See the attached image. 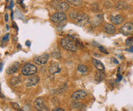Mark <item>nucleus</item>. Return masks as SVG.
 I'll return each instance as SVG.
<instances>
[{
	"mask_svg": "<svg viewBox=\"0 0 133 111\" xmlns=\"http://www.w3.org/2000/svg\"><path fill=\"white\" fill-rule=\"evenodd\" d=\"M38 72L37 67L33 63H26L21 68V74L25 76H31L34 75Z\"/></svg>",
	"mask_w": 133,
	"mask_h": 111,
	"instance_id": "obj_2",
	"label": "nucleus"
},
{
	"mask_svg": "<svg viewBox=\"0 0 133 111\" xmlns=\"http://www.w3.org/2000/svg\"><path fill=\"white\" fill-rule=\"evenodd\" d=\"M110 21L112 24L118 25H121L124 21V18H123V16H122L121 15L113 14L110 15Z\"/></svg>",
	"mask_w": 133,
	"mask_h": 111,
	"instance_id": "obj_13",
	"label": "nucleus"
},
{
	"mask_svg": "<svg viewBox=\"0 0 133 111\" xmlns=\"http://www.w3.org/2000/svg\"><path fill=\"white\" fill-rule=\"evenodd\" d=\"M7 1H8V0H7Z\"/></svg>",
	"mask_w": 133,
	"mask_h": 111,
	"instance_id": "obj_39",
	"label": "nucleus"
},
{
	"mask_svg": "<svg viewBox=\"0 0 133 111\" xmlns=\"http://www.w3.org/2000/svg\"><path fill=\"white\" fill-rule=\"evenodd\" d=\"M60 44L63 49H65V50L69 52H76L78 49L76 45H75L74 41L72 40L71 38H68V37L62 38L61 40Z\"/></svg>",
	"mask_w": 133,
	"mask_h": 111,
	"instance_id": "obj_1",
	"label": "nucleus"
},
{
	"mask_svg": "<svg viewBox=\"0 0 133 111\" xmlns=\"http://www.w3.org/2000/svg\"><path fill=\"white\" fill-rule=\"evenodd\" d=\"M78 12L77 11H71L70 13H69V16H70V18H72V19H75L77 17V15H78Z\"/></svg>",
	"mask_w": 133,
	"mask_h": 111,
	"instance_id": "obj_27",
	"label": "nucleus"
},
{
	"mask_svg": "<svg viewBox=\"0 0 133 111\" xmlns=\"http://www.w3.org/2000/svg\"><path fill=\"white\" fill-rule=\"evenodd\" d=\"M87 96H88V93H87V92H85L84 90H78V91H75L72 93L71 98L74 101H79V100H82V99L85 98Z\"/></svg>",
	"mask_w": 133,
	"mask_h": 111,
	"instance_id": "obj_10",
	"label": "nucleus"
},
{
	"mask_svg": "<svg viewBox=\"0 0 133 111\" xmlns=\"http://www.w3.org/2000/svg\"><path fill=\"white\" fill-rule=\"evenodd\" d=\"M105 78V74L102 71H98L96 75H95V80L97 83H100L101 81L104 80V79Z\"/></svg>",
	"mask_w": 133,
	"mask_h": 111,
	"instance_id": "obj_17",
	"label": "nucleus"
},
{
	"mask_svg": "<svg viewBox=\"0 0 133 111\" xmlns=\"http://www.w3.org/2000/svg\"><path fill=\"white\" fill-rule=\"evenodd\" d=\"M9 40V33H7L5 35V36L3 37V42H8V41Z\"/></svg>",
	"mask_w": 133,
	"mask_h": 111,
	"instance_id": "obj_30",
	"label": "nucleus"
},
{
	"mask_svg": "<svg viewBox=\"0 0 133 111\" xmlns=\"http://www.w3.org/2000/svg\"><path fill=\"white\" fill-rule=\"evenodd\" d=\"M48 71H49L50 74L56 75V74H58V73H60L61 72V67H60L59 63L51 62V64L49 68H48Z\"/></svg>",
	"mask_w": 133,
	"mask_h": 111,
	"instance_id": "obj_12",
	"label": "nucleus"
},
{
	"mask_svg": "<svg viewBox=\"0 0 133 111\" xmlns=\"http://www.w3.org/2000/svg\"><path fill=\"white\" fill-rule=\"evenodd\" d=\"M119 70L120 69H118V74H117V81H121L123 79V76H122V75L120 74Z\"/></svg>",
	"mask_w": 133,
	"mask_h": 111,
	"instance_id": "obj_29",
	"label": "nucleus"
},
{
	"mask_svg": "<svg viewBox=\"0 0 133 111\" xmlns=\"http://www.w3.org/2000/svg\"><path fill=\"white\" fill-rule=\"evenodd\" d=\"M92 63H93L94 67L98 71H102V72L105 71V66H104V64L101 61L96 59V58H92Z\"/></svg>",
	"mask_w": 133,
	"mask_h": 111,
	"instance_id": "obj_16",
	"label": "nucleus"
},
{
	"mask_svg": "<svg viewBox=\"0 0 133 111\" xmlns=\"http://www.w3.org/2000/svg\"><path fill=\"white\" fill-rule=\"evenodd\" d=\"M128 8V4H127L124 1H118L115 4V9L117 10H124Z\"/></svg>",
	"mask_w": 133,
	"mask_h": 111,
	"instance_id": "obj_18",
	"label": "nucleus"
},
{
	"mask_svg": "<svg viewBox=\"0 0 133 111\" xmlns=\"http://www.w3.org/2000/svg\"><path fill=\"white\" fill-rule=\"evenodd\" d=\"M120 33L125 35V36H131L133 34V23L128 22L120 28Z\"/></svg>",
	"mask_w": 133,
	"mask_h": 111,
	"instance_id": "obj_6",
	"label": "nucleus"
},
{
	"mask_svg": "<svg viewBox=\"0 0 133 111\" xmlns=\"http://www.w3.org/2000/svg\"><path fill=\"white\" fill-rule=\"evenodd\" d=\"M66 1H68L69 3H70L74 5H80L81 3H82V1L81 0H66Z\"/></svg>",
	"mask_w": 133,
	"mask_h": 111,
	"instance_id": "obj_26",
	"label": "nucleus"
},
{
	"mask_svg": "<svg viewBox=\"0 0 133 111\" xmlns=\"http://www.w3.org/2000/svg\"><path fill=\"white\" fill-rule=\"evenodd\" d=\"M70 106H71L72 109H78V108H80L81 106H82V104H81L78 101L73 100V101H71V103H70Z\"/></svg>",
	"mask_w": 133,
	"mask_h": 111,
	"instance_id": "obj_21",
	"label": "nucleus"
},
{
	"mask_svg": "<svg viewBox=\"0 0 133 111\" xmlns=\"http://www.w3.org/2000/svg\"><path fill=\"white\" fill-rule=\"evenodd\" d=\"M78 72L82 75H86L88 72V68L83 64H79L78 66Z\"/></svg>",
	"mask_w": 133,
	"mask_h": 111,
	"instance_id": "obj_19",
	"label": "nucleus"
},
{
	"mask_svg": "<svg viewBox=\"0 0 133 111\" xmlns=\"http://www.w3.org/2000/svg\"><path fill=\"white\" fill-rule=\"evenodd\" d=\"M104 21V16L102 14H97L96 15H95L93 18H92L91 21V25L96 28L97 26H99L102 24V22Z\"/></svg>",
	"mask_w": 133,
	"mask_h": 111,
	"instance_id": "obj_11",
	"label": "nucleus"
},
{
	"mask_svg": "<svg viewBox=\"0 0 133 111\" xmlns=\"http://www.w3.org/2000/svg\"><path fill=\"white\" fill-rule=\"evenodd\" d=\"M5 21H6V22H8V14H6V15H5Z\"/></svg>",
	"mask_w": 133,
	"mask_h": 111,
	"instance_id": "obj_33",
	"label": "nucleus"
},
{
	"mask_svg": "<svg viewBox=\"0 0 133 111\" xmlns=\"http://www.w3.org/2000/svg\"><path fill=\"white\" fill-rule=\"evenodd\" d=\"M34 106L38 111H49V109L46 106L45 101L43 97L37 98L34 102Z\"/></svg>",
	"mask_w": 133,
	"mask_h": 111,
	"instance_id": "obj_5",
	"label": "nucleus"
},
{
	"mask_svg": "<svg viewBox=\"0 0 133 111\" xmlns=\"http://www.w3.org/2000/svg\"><path fill=\"white\" fill-rule=\"evenodd\" d=\"M38 82H39V77L34 75H31V76H29V78L25 80V84L27 88H30L33 86H35Z\"/></svg>",
	"mask_w": 133,
	"mask_h": 111,
	"instance_id": "obj_9",
	"label": "nucleus"
},
{
	"mask_svg": "<svg viewBox=\"0 0 133 111\" xmlns=\"http://www.w3.org/2000/svg\"><path fill=\"white\" fill-rule=\"evenodd\" d=\"M99 50H100L101 52H102V53H104V54H109L108 50L105 47H103V46H99Z\"/></svg>",
	"mask_w": 133,
	"mask_h": 111,
	"instance_id": "obj_28",
	"label": "nucleus"
},
{
	"mask_svg": "<svg viewBox=\"0 0 133 111\" xmlns=\"http://www.w3.org/2000/svg\"><path fill=\"white\" fill-rule=\"evenodd\" d=\"M112 61H113V62H114V63H115V64H118V60H116V58H112Z\"/></svg>",
	"mask_w": 133,
	"mask_h": 111,
	"instance_id": "obj_32",
	"label": "nucleus"
},
{
	"mask_svg": "<svg viewBox=\"0 0 133 111\" xmlns=\"http://www.w3.org/2000/svg\"><path fill=\"white\" fill-rule=\"evenodd\" d=\"M51 55L53 58H56V59H60L61 58V53L59 50H55L51 53Z\"/></svg>",
	"mask_w": 133,
	"mask_h": 111,
	"instance_id": "obj_20",
	"label": "nucleus"
},
{
	"mask_svg": "<svg viewBox=\"0 0 133 111\" xmlns=\"http://www.w3.org/2000/svg\"><path fill=\"white\" fill-rule=\"evenodd\" d=\"M11 106H12V108H13V109H16V110H17V111H25V110L23 109L22 108H21V106H20L19 105L17 104V103L11 102Z\"/></svg>",
	"mask_w": 133,
	"mask_h": 111,
	"instance_id": "obj_23",
	"label": "nucleus"
},
{
	"mask_svg": "<svg viewBox=\"0 0 133 111\" xmlns=\"http://www.w3.org/2000/svg\"><path fill=\"white\" fill-rule=\"evenodd\" d=\"M25 44H26V45H27V46H30V42H29V41H27Z\"/></svg>",
	"mask_w": 133,
	"mask_h": 111,
	"instance_id": "obj_35",
	"label": "nucleus"
},
{
	"mask_svg": "<svg viewBox=\"0 0 133 111\" xmlns=\"http://www.w3.org/2000/svg\"><path fill=\"white\" fill-rule=\"evenodd\" d=\"M12 6H13V2L12 1H11V4H10V8L12 7Z\"/></svg>",
	"mask_w": 133,
	"mask_h": 111,
	"instance_id": "obj_36",
	"label": "nucleus"
},
{
	"mask_svg": "<svg viewBox=\"0 0 133 111\" xmlns=\"http://www.w3.org/2000/svg\"><path fill=\"white\" fill-rule=\"evenodd\" d=\"M67 19L66 15L62 12V11H56L54 14H52L50 17V20H51V22L55 23L56 25H60L62 24L63 22H65Z\"/></svg>",
	"mask_w": 133,
	"mask_h": 111,
	"instance_id": "obj_3",
	"label": "nucleus"
},
{
	"mask_svg": "<svg viewBox=\"0 0 133 111\" xmlns=\"http://www.w3.org/2000/svg\"><path fill=\"white\" fill-rule=\"evenodd\" d=\"M20 83H21V80L19 77H13L11 79V81H10V84L11 86H16Z\"/></svg>",
	"mask_w": 133,
	"mask_h": 111,
	"instance_id": "obj_22",
	"label": "nucleus"
},
{
	"mask_svg": "<svg viewBox=\"0 0 133 111\" xmlns=\"http://www.w3.org/2000/svg\"><path fill=\"white\" fill-rule=\"evenodd\" d=\"M48 59H49V54L45 53L42 55L34 57V62L36 65H44V64H46L48 62Z\"/></svg>",
	"mask_w": 133,
	"mask_h": 111,
	"instance_id": "obj_8",
	"label": "nucleus"
},
{
	"mask_svg": "<svg viewBox=\"0 0 133 111\" xmlns=\"http://www.w3.org/2000/svg\"><path fill=\"white\" fill-rule=\"evenodd\" d=\"M51 5L52 6L53 8L56 9V11H62V12H64L65 11L68 10L69 7V5L68 3L61 1V0H53V1L51 3Z\"/></svg>",
	"mask_w": 133,
	"mask_h": 111,
	"instance_id": "obj_4",
	"label": "nucleus"
},
{
	"mask_svg": "<svg viewBox=\"0 0 133 111\" xmlns=\"http://www.w3.org/2000/svg\"><path fill=\"white\" fill-rule=\"evenodd\" d=\"M18 1H19V2H21V0H18Z\"/></svg>",
	"mask_w": 133,
	"mask_h": 111,
	"instance_id": "obj_38",
	"label": "nucleus"
},
{
	"mask_svg": "<svg viewBox=\"0 0 133 111\" xmlns=\"http://www.w3.org/2000/svg\"><path fill=\"white\" fill-rule=\"evenodd\" d=\"M128 51H130V52H131V53H133V45H132V46H131L130 49H128Z\"/></svg>",
	"mask_w": 133,
	"mask_h": 111,
	"instance_id": "obj_34",
	"label": "nucleus"
},
{
	"mask_svg": "<svg viewBox=\"0 0 133 111\" xmlns=\"http://www.w3.org/2000/svg\"><path fill=\"white\" fill-rule=\"evenodd\" d=\"M2 66H3V64L0 63V71H2Z\"/></svg>",
	"mask_w": 133,
	"mask_h": 111,
	"instance_id": "obj_37",
	"label": "nucleus"
},
{
	"mask_svg": "<svg viewBox=\"0 0 133 111\" xmlns=\"http://www.w3.org/2000/svg\"><path fill=\"white\" fill-rule=\"evenodd\" d=\"M74 21L77 25H78L80 26H84L89 22V17L85 13L78 14L76 18L74 19Z\"/></svg>",
	"mask_w": 133,
	"mask_h": 111,
	"instance_id": "obj_7",
	"label": "nucleus"
},
{
	"mask_svg": "<svg viewBox=\"0 0 133 111\" xmlns=\"http://www.w3.org/2000/svg\"><path fill=\"white\" fill-rule=\"evenodd\" d=\"M125 44L127 46H132L133 45V37H129L127 39Z\"/></svg>",
	"mask_w": 133,
	"mask_h": 111,
	"instance_id": "obj_25",
	"label": "nucleus"
},
{
	"mask_svg": "<svg viewBox=\"0 0 133 111\" xmlns=\"http://www.w3.org/2000/svg\"><path fill=\"white\" fill-rule=\"evenodd\" d=\"M74 42H75V45H76V46H77V48H79V49H83V48H84L83 44L82 42H81L79 40H78V39H74Z\"/></svg>",
	"mask_w": 133,
	"mask_h": 111,
	"instance_id": "obj_24",
	"label": "nucleus"
},
{
	"mask_svg": "<svg viewBox=\"0 0 133 111\" xmlns=\"http://www.w3.org/2000/svg\"><path fill=\"white\" fill-rule=\"evenodd\" d=\"M20 67V63L18 62H13L10 67H8L6 70V73L8 75H12L14 73H16L17 72V70Z\"/></svg>",
	"mask_w": 133,
	"mask_h": 111,
	"instance_id": "obj_14",
	"label": "nucleus"
},
{
	"mask_svg": "<svg viewBox=\"0 0 133 111\" xmlns=\"http://www.w3.org/2000/svg\"><path fill=\"white\" fill-rule=\"evenodd\" d=\"M103 30L107 34H114L115 32H116V28H115L114 25L107 23L103 26Z\"/></svg>",
	"mask_w": 133,
	"mask_h": 111,
	"instance_id": "obj_15",
	"label": "nucleus"
},
{
	"mask_svg": "<svg viewBox=\"0 0 133 111\" xmlns=\"http://www.w3.org/2000/svg\"><path fill=\"white\" fill-rule=\"evenodd\" d=\"M51 111H65V110L62 108H60V107H55L51 109Z\"/></svg>",
	"mask_w": 133,
	"mask_h": 111,
	"instance_id": "obj_31",
	"label": "nucleus"
}]
</instances>
